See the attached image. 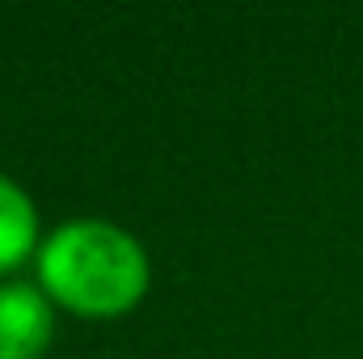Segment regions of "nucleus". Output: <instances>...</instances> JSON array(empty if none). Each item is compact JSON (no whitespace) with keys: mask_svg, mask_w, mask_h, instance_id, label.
<instances>
[{"mask_svg":"<svg viewBox=\"0 0 363 359\" xmlns=\"http://www.w3.org/2000/svg\"><path fill=\"white\" fill-rule=\"evenodd\" d=\"M55 338V304L30 279H0V359H43Z\"/></svg>","mask_w":363,"mask_h":359,"instance_id":"2","label":"nucleus"},{"mask_svg":"<svg viewBox=\"0 0 363 359\" xmlns=\"http://www.w3.org/2000/svg\"><path fill=\"white\" fill-rule=\"evenodd\" d=\"M43 245V233H38V207L34 199L9 178L0 174V279L9 270L26 267Z\"/></svg>","mask_w":363,"mask_h":359,"instance_id":"3","label":"nucleus"},{"mask_svg":"<svg viewBox=\"0 0 363 359\" xmlns=\"http://www.w3.org/2000/svg\"><path fill=\"white\" fill-rule=\"evenodd\" d=\"M34 270L55 309L89 321L131 313L152 283L144 245L110 220H68L51 228L34 254Z\"/></svg>","mask_w":363,"mask_h":359,"instance_id":"1","label":"nucleus"}]
</instances>
